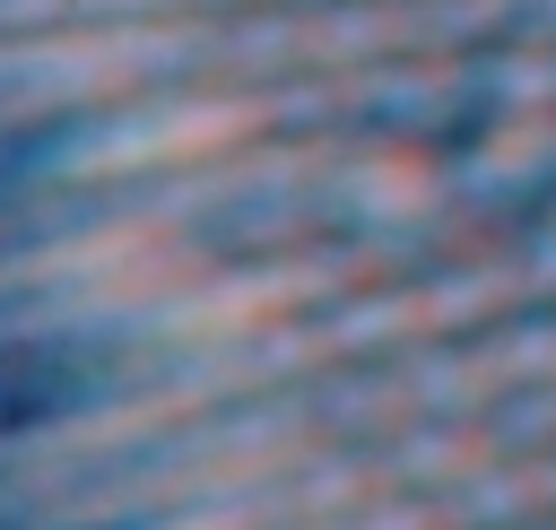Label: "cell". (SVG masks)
<instances>
[{
    "mask_svg": "<svg viewBox=\"0 0 556 530\" xmlns=\"http://www.w3.org/2000/svg\"><path fill=\"white\" fill-rule=\"evenodd\" d=\"M78 400V365L35 339H0V434H26Z\"/></svg>",
    "mask_w": 556,
    "mask_h": 530,
    "instance_id": "obj_1",
    "label": "cell"
}]
</instances>
